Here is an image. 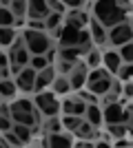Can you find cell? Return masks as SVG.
Returning a JSON list of instances; mask_svg holds the SVG:
<instances>
[{
	"instance_id": "9c48e42d",
	"label": "cell",
	"mask_w": 133,
	"mask_h": 148,
	"mask_svg": "<svg viewBox=\"0 0 133 148\" xmlns=\"http://www.w3.org/2000/svg\"><path fill=\"white\" fill-rule=\"evenodd\" d=\"M87 108H89V104L84 102L82 97L80 99H64L62 102V113L64 115H87Z\"/></svg>"
},
{
	"instance_id": "6da1fadb",
	"label": "cell",
	"mask_w": 133,
	"mask_h": 148,
	"mask_svg": "<svg viewBox=\"0 0 133 148\" xmlns=\"http://www.w3.org/2000/svg\"><path fill=\"white\" fill-rule=\"evenodd\" d=\"M93 16L107 29L120 25V22H127V9L122 7L120 0H98L93 5Z\"/></svg>"
},
{
	"instance_id": "3957f363",
	"label": "cell",
	"mask_w": 133,
	"mask_h": 148,
	"mask_svg": "<svg viewBox=\"0 0 133 148\" xmlns=\"http://www.w3.org/2000/svg\"><path fill=\"white\" fill-rule=\"evenodd\" d=\"M56 95H58L56 91H51V93L40 91L36 95V108L47 117H53V115H58V111H62V104L56 99Z\"/></svg>"
},
{
	"instance_id": "44dd1931",
	"label": "cell",
	"mask_w": 133,
	"mask_h": 148,
	"mask_svg": "<svg viewBox=\"0 0 133 148\" xmlns=\"http://www.w3.org/2000/svg\"><path fill=\"white\" fill-rule=\"evenodd\" d=\"M16 42V31L13 27H0V44L2 47H9V44Z\"/></svg>"
},
{
	"instance_id": "ee69618b",
	"label": "cell",
	"mask_w": 133,
	"mask_h": 148,
	"mask_svg": "<svg viewBox=\"0 0 133 148\" xmlns=\"http://www.w3.org/2000/svg\"><path fill=\"white\" fill-rule=\"evenodd\" d=\"M120 2H122V5H127V2H129V0H120Z\"/></svg>"
},
{
	"instance_id": "836d02e7",
	"label": "cell",
	"mask_w": 133,
	"mask_h": 148,
	"mask_svg": "<svg viewBox=\"0 0 133 148\" xmlns=\"http://www.w3.org/2000/svg\"><path fill=\"white\" fill-rule=\"evenodd\" d=\"M100 62H102V53H100V51H89V56H87V64H89V66L98 69Z\"/></svg>"
},
{
	"instance_id": "7402d4cb",
	"label": "cell",
	"mask_w": 133,
	"mask_h": 148,
	"mask_svg": "<svg viewBox=\"0 0 133 148\" xmlns=\"http://www.w3.org/2000/svg\"><path fill=\"white\" fill-rule=\"evenodd\" d=\"M80 124H82V117H80V115H64L62 117V126L69 130V133H76Z\"/></svg>"
},
{
	"instance_id": "4316f807",
	"label": "cell",
	"mask_w": 133,
	"mask_h": 148,
	"mask_svg": "<svg viewBox=\"0 0 133 148\" xmlns=\"http://www.w3.org/2000/svg\"><path fill=\"white\" fill-rule=\"evenodd\" d=\"M71 80H67V77H56L53 80V91L58 93V95H64V93H69L71 91Z\"/></svg>"
},
{
	"instance_id": "2e32d148",
	"label": "cell",
	"mask_w": 133,
	"mask_h": 148,
	"mask_svg": "<svg viewBox=\"0 0 133 148\" xmlns=\"http://www.w3.org/2000/svg\"><path fill=\"white\" fill-rule=\"evenodd\" d=\"M11 117H13V122H18V124H27V126H33V124H38V117H36V113L11 111Z\"/></svg>"
},
{
	"instance_id": "8d00e7d4",
	"label": "cell",
	"mask_w": 133,
	"mask_h": 148,
	"mask_svg": "<svg viewBox=\"0 0 133 148\" xmlns=\"http://www.w3.org/2000/svg\"><path fill=\"white\" fill-rule=\"evenodd\" d=\"M60 126H62V119H58L56 115H53V117H49V122H47V128H49L51 133H58V130H60Z\"/></svg>"
},
{
	"instance_id": "d590c367",
	"label": "cell",
	"mask_w": 133,
	"mask_h": 148,
	"mask_svg": "<svg viewBox=\"0 0 133 148\" xmlns=\"http://www.w3.org/2000/svg\"><path fill=\"white\" fill-rule=\"evenodd\" d=\"M13 117L11 115H2L0 117V128H2V133H7V130H13Z\"/></svg>"
},
{
	"instance_id": "8992f818",
	"label": "cell",
	"mask_w": 133,
	"mask_h": 148,
	"mask_svg": "<svg viewBox=\"0 0 133 148\" xmlns=\"http://www.w3.org/2000/svg\"><path fill=\"white\" fill-rule=\"evenodd\" d=\"M36 77H38V71L29 64V66H25L18 75H16V84H18L20 91H25V93L36 91Z\"/></svg>"
},
{
	"instance_id": "d6a6232c",
	"label": "cell",
	"mask_w": 133,
	"mask_h": 148,
	"mask_svg": "<svg viewBox=\"0 0 133 148\" xmlns=\"http://www.w3.org/2000/svg\"><path fill=\"white\" fill-rule=\"evenodd\" d=\"M109 75V69H93V71H91V73H89V84H91V82H98V80H102V77H107Z\"/></svg>"
},
{
	"instance_id": "8fae6325",
	"label": "cell",
	"mask_w": 133,
	"mask_h": 148,
	"mask_svg": "<svg viewBox=\"0 0 133 148\" xmlns=\"http://www.w3.org/2000/svg\"><path fill=\"white\" fill-rule=\"evenodd\" d=\"M87 66L89 64H76V69L71 71V86L73 88H82L84 84H87V80H89V71H87Z\"/></svg>"
},
{
	"instance_id": "5bb4252c",
	"label": "cell",
	"mask_w": 133,
	"mask_h": 148,
	"mask_svg": "<svg viewBox=\"0 0 133 148\" xmlns=\"http://www.w3.org/2000/svg\"><path fill=\"white\" fill-rule=\"evenodd\" d=\"M111 88H113V80H111L109 75L102 77V80H98V82H91V84H89V91L95 93V95H104V93H109Z\"/></svg>"
},
{
	"instance_id": "4fadbf2b",
	"label": "cell",
	"mask_w": 133,
	"mask_h": 148,
	"mask_svg": "<svg viewBox=\"0 0 133 148\" xmlns=\"http://www.w3.org/2000/svg\"><path fill=\"white\" fill-rule=\"evenodd\" d=\"M53 80H56V73H53V69H51V66L38 71V77H36V91L40 93L42 88H47L49 84H53Z\"/></svg>"
},
{
	"instance_id": "d6986e66",
	"label": "cell",
	"mask_w": 133,
	"mask_h": 148,
	"mask_svg": "<svg viewBox=\"0 0 133 148\" xmlns=\"http://www.w3.org/2000/svg\"><path fill=\"white\" fill-rule=\"evenodd\" d=\"M87 119L93 126H100L102 122H104V113L98 108V104H89V108H87Z\"/></svg>"
},
{
	"instance_id": "9a60e30c",
	"label": "cell",
	"mask_w": 133,
	"mask_h": 148,
	"mask_svg": "<svg viewBox=\"0 0 133 148\" xmlns=\"http://www.w3.org/2000/svg\"><path fill=\"white\" fill-rule=\"evenodd\" d=\"M89 16L87 13H82L80 9H71L69 11V16H67V22H71L73 27H78V29H84V27L89 25Z\"/></svg>"
},
{
	"instance_id": "7c38bea8",
	"label": "cell",
	"mask_w": 133,
	"mask_h": 148,
	"mask_svg": "<svg viewBox=\"0 0 133 148\" xmlns=\"http://www.w3.org/2000/svg\"><path fill=\"white\" fill-rule=\"evenodd\" d=\"M89 31H91L95 44H104V42H107V27L102 25L98 18H91V20H89Z\"/></svg>"
},
{
	"instance_id": "f35d334b",
	"label": "cell",
	"mask_w": 133,
	"mask_h": 148,
	"mask_svg": "<svg viewBox=\"0 0 133 148\" xmlns=\"http://www.w3.org/2000/svg\"><path fill=\"white\" fill-rule=\"evenodd\" d=\"M49 7H51V11H58V13H62L67 9V5H64L62 0H49Z\"/></svg>"
},
{
	"instance_id": "603a6c76",
	"label": "cell",
	"mask_w": 133,
	"mask_h": 148,
	"mask_svg": "<svg viewBox=\"0 0 133 148\" xmlns=\"http://www.w3.org/2000/svg\"><path fill=\"white\" fill-rule=\"evenodd\" d=\"M16 91H20L16 82H11V80H2L0 82V95H2V97H13Z\"/></svg>"
},
{
	"instance_id": "d4e9b609",
	"label": "cell",
	"mask_w": 133,
	"mask_h": 148,
	"mask_svg": "<svg viewBox=\"0 0 133 148\" xmlns=\"http://www.w3.org/2000/svg\"><path fill=\"white\" fill-rule=\"evenodd\" d=\"M93 130H95V126L91 122H84L82 119V124H80V126H78V130H76V135L78 137H82V139H91V137H93Z\"/></svg>"
},
{
	"instance_id": "4dcf8cb0",
	"label": "cell",
	"mask_w": 133,
	"mask_h": 148,
	"mask_svg": "<svg viewBox=\"0 0 133 148\" xmlns=\"http://www.w3.org/2000/svg\"><path fill=\"white\" fill-rule=\"evenodd\" d=\"M109 133L113 137H124L127 135V126H124V122H118V124H107Z\"/></svg>"
},
{
	"instance_id": "f1b7e54d",
	"label": "cell",
	"mask_w": 133,
	"mask_h": 148,
	"mask_svg": "<svg viewBox=\"0 0 133 148\" xmlns=\"http://www.w3.org/2000/svg\"><path fill=\"white\" fill-rule=\"evenodd\" d=\"M36 102H29V99H18L16 104H11V111H27V113H36L33 111Z\"/></svg>"
},
{
	"instance_id": "e0dca14e",
	"label": "cell",
	"mask_w": 133,
	"mask_h": 148,
	"mask_svg": "<svg viewBox=\"0 0 133 148\" xmlns=\"http://www.w3.org/2000/svg\"><path fill=\"white\" fill-rule=\"evenodd\" d=\"M71 137L69 135H60V133H51L49 139H47V146H53V148H67L71 146Z\"/></svg>"
},
{
	"instance_id": "ac0fdd59",
	"label": "cell",
	"mask_w": 133,
	"mask_h": 148,
	"mask_svg": "<svg viewBox=\"0 0 133 148\" xmlns=\"http://www.w3.org/2000/svg\"><path fill=\"white\" fill-rule=\"evenodd\" d=\"M18 25V16L13 13L11 7H2L0 9V27H13Z\"/></svg>"
},
{
	"instance_id": "52a82bcc",
	"label": "cell",
	"mask_w": 133,
	"mask_h": 148,
	"mask_svg": "<svg viewBox=\"0 0 133 148\" xmlns=\"http://www.w3.org/2000/svg\"><path fill=\"white\" fill-rule=\"evenodd\" d=\"M80 31L78 27H73L71 22L62 27L58 31V38H60V47H78V40H80Z\"/></svg>"
},
{
	"instance_id": "7bdbcfd3",
	"label": "cell",
	"mask_w": 133,
	"mask_h": 148,
	"mask_svg": "<svg viewBox=\"0 0 133 148\" xmlns=\"http://www.w3.org/2000/svg\"><path fill=\"white\" fill-rule=\"evenodd\" d=\"M11 2L13 0H2V7H11Z\"/></svg>"
},
{
	"instance_id": "ba28073f",
	"label": "cell",
	"mask_w": 133,
	"mask_h": 148,
	"mask_svg": "<svg viewBox=\"0 0 133 148\" xmlns=\"http://www.w3.org/2000/svg\"><path fill=\"white\" fill-rule=\"evenodd\" d=\"M51 13V7H49V0H29V20H44L47 16Z\"/></svg>"
},
{
	"instance_id": "1f68e13d",
	"label": "cell",
	"mask_w": 133,
	"mask_h": 148,
	"mask_svg": "<svg viewBox=\"0 0 133 148\" xmlns=\"http://www.w3.org/2000/svg\"><path fill=\"white\" fill-rule=\"evenodd\" d=\"M31 66L36 71H42V69L49 66V58L47 56H31Z\"/></svg>"
},
{
	"instance_id": "ab89813d",
	"label": "cell",
	"mask_w": 133,
	"mask_h": 148,
	"mask_svg": "<svg viewBox=\"0 0 133 148\" xmlns=\"http://www.w3.org/2000/svg\"><path fill=\"white\" fill-rule=\"evenodd\" d=\"M76 69V62H71V60H62L60 62V73H71Z\"/></svg>"
},
{
	"instance_id": "5b68a950",
	"label": "cell",
	"mask_w": 133,
	"mask_h": 148,
	"mask_svg": "<svg viewBox=\"0 0 133 148\" xmlns=\"http://www.w3.org/2000/svg\"><path fill=\"white\" fill-rule=\"evenodd\" d=\"M104 122L107 124H118V122H129L131 117V111H127L120 102H113V104H107L104 106Z\"/></svg>"
},
{
	"instance_id": "484cf974",
	"label": "cell",
	"mask_w": 133,
	"mask_h": 148,
	"mask_svg": "<svg viewBox=\"0 0 133 148\" xmlns=\"http://www.w3.org/2000/svg\"><path fill=\"white\" fill-rule=\"evenodd\" d=\"M13 130H16V135L22 139V144H27L31 139V126H27V124H18L13 122Z\"/></svg>"
},
{
	"instance_id": "60d3db41",
	"label": "cell",
	"mask_w": 133,
	"mask_h": 148,
	"mask_svg": "<svg viewBox=\"0 0 133 148\" xmlns=\"http://www.w3.org/2000/svg\"><path fill=\"white\" fill-rule=\"evenodd\" d=\"M62 2L69 7V9H80V7L84 5V0H62Z\"/></svg>"
},
{
	"instance_id": "cb8c5ba5",
	"label": "cell",
	"mask_w": 133,
	"mask_h": 148,
	"mask_svg": "<svg viewBox=\"0 0 133 148\" xmlns=\"http://www.w3.org/2000/svg\"><path fill=\"white\" fill-rule=\"evenodd\" d=\"M44 22H47V31H60L58 27H60V22H62V13L51 11L49 16L44 18Z\"/></svg>"
},
{
	"instance_id": "ffe728a7",
	"label": "cell",
	"mask_w": 133,
	"mask_h": 148,
	"mask_svg": "<svg viewBox=\"0 0 133 148\" xmlns=\"http://www.w3.org/2000/svg\"><path fill=\"white\" fill-rule=\"evenodd\" d=\"M80 53H87V51H84L82 47H62V49H60V58H62V60H71V62H76Z\"/></svg>"
},
{
	"instance_id": "7a4b0ae2",
	"label": "cell",
	"mask_w": 133,
	"mask_h": 148,
	"mask_svg": "<svg viewBox=\"0 0 133 148\" xmlns=\"http://www.w3.org/2000/svg\"><path fill=\"white\" fill-rule=\"evenodd\" d=\"M22 38H25V44H27V49L31 51V56H44V53L51 49V40L44 31L27 29Z\"/></svg>"
},
{
	"instance_id": "74e56055",
	"label": "cell",
	"mask_w": 133,
	"mask_h": 148,
	"mask_svg": "<svg viewBox=\"0 0 133 148\" xmlns=\"http://www.w3.org/2000/svg\"><path fill=\"white\" fill-rule=\"evenodd\" d=\"M29 29H33V31H47V22H44V20H29Z\"/></svg>"
},
{
	"instance_id": "b9f144b4",
	"label": "cell",
	"mask_w": 133,
	"mask_h": 148,
	"mask_svg": "<svg viewBox=\"0 0 133 148\" xmlns=\"http://www.w3.org/2000/svg\"><path fill=\"white\" fill-rule=\"evenodd\" d=\"M122 93H124L127 97H133V82H124V88H122Z\"/></svg>"
},
{
	"instance_id": "277c9868",
	"label": "cell",
	"mask_w": 133,
	"mask_h": 148,
	"mask_svg": "<svg viewBox=\"0 0 133 148\" xmlns=\"http://www.w3.org/2000/svg\"><path fill=\"white\" fill-rule=\"evenodd\" d=\"M109 42L115 47H122L127 42H133V25L131 22H120L109 29Z\"/></svg>"
},
{
	"instance_id": "83f0119b",
	"label": "cell",
	"mask_w": 133,
	"mask_h": 148,
	"mask_svg": "<svg viewBox=\"0 0 133 148\" xmlns=\"http://www.w3.org/2000/svg\"><path fill=\"white\" fill-rule=\"evenodd\" d=\"M11 9H13V13H16L18 18H22V16L29 11V0H13Z\"/></svg>"
},
{
	"instance_id": "f546056e",
	"label": "cell",
	"mask_w": 133,
	"mask_h": 148,
	"mask_svg": "<svg viewBox=\"0 0 133 148\" xmlns=\"http://www.w3.org/2000/svg\"><path fill=\"white\" fill-rule=\"evenodd\" d=\"M120 56H122V62L124 64H131L133 62V42H127L120 47Z\"/></svg>"
},
{
	"instance_id": "30bf717a",
	"label": "cell",
	"mask_w": 133,
	"mask_h": 148,
	"mask_svg": "<svg viewBox=\"0 0 133 148\" xmlns=\"http://www.w3.org/2000/svg\"><path fill=\"white\" fill-rule=\"evenodd\" d=\"M102 62H104V66L109 69V73H118L122 69V56L120 51H107V53H102Z\"/></svg>"
},
{
	"instance_id": "e575fe53",
	"label": "cell",
	"mask_w": 133,
	"mask_h": 148,
	"mask_svg": "<svg viewBox=\"0 0 133 148\" xmlns=\"http://www.w3.org/2000/svg\"><path fill=\"white\" fill-rule=\"evenodd\" d=\"M5 139L9 142V146H22V139L16 135V130H7V133H5Z\"/></svg>"
}]
</instances>
